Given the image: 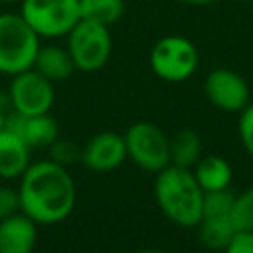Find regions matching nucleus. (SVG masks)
I'll return each mask as SVG.
<instances>
[{
    "label": "nucleus",
    "mask_w": 253,
    "mask_h": 253,
    "mask_svg": "<svg viewBox=\"0 0 253 253\" xmlns=\"http://www.w3.org/2000/svg\"><path fill=\"white\" fill-rule=\"evenodd\" d=\"M18 196L22 213L38 225H53L73 211L77 190L67 166L47 158L26 168L20 176Z\"/></svg>",
    "instance_id": "nucleus-1"
},
{
    "label": "nucleus",
    "mask_w": 253,
    "mask_h": 253,
    "mask_svg": "<svg viewBox=\"0 0 253 253\" xmlns=\"http://www.w3.org/2000/svg\"><path fill=\"white\" fill-rule=\"evenodd\" d=\"M154 196L158 208L172 223L180 227H196L200 223L204 190L192 168L168 164L156 172Z\"/></svg>",
    "instance_id": "nucleus-2"
},
{
    "label": "nucleus",
    "mask_w": 253,
    "mask_h": 253,
    "mask_svg": "<svg viewBox=\"0 0 253 253\" xmlns=\"http://www.w3.org/2000/svg\"><path fill=\"white\" fill-rule=\"evenodd\" d=\"M42 38L18 12L0 14V73L16 75L34 67Z\"/></svg>",
    "instance_id": "nucleus-3"
},
{
    "label": "nucleus",
    "mask_w": 253,
    "mask_h": 253,
    "mask_svg": "<svg viewBox=\"0 0 253 253\" xmlns=\"http://www.w3.org/2000/svg\"><path fill=\"white\" fill-rule=\"evenodd\" d=\"M65 38H67L65 47L71 53L75 69L93 73L107 65L113 51V38L109 26L89 20H79Z\"/></svg>",
    "instance_id": "nucleus-4"
},
{
    "label": "nucleus",
    "mask_w": 253,
    "mask_h": 253,
    "mask_svg": "<svg viewBox=\"0 0 253 253\" xmlns=\"http://www.w3.org/2000/svg\"><path fill=\"white\" fill-rule=\"evenodd\" d=\"M150 69L156 77L168 83H180L190 79L200 63L196 45L184 36L160 38L148 55Z\"/></svg>",
    "instance_id": "nucleus-5"
},
{
    "label": "nucleus",
    "mask_w": 253,
    "mask_h": 253,
    "mask_svg": "<svg viewBox=\"0 0 253 253\" xmlns=\"http://www.w3.org/2000/svg\"><path fill=\"white\" fill-rule=\"evenodd\" d=\"M20 14L40 38L47 40L67 36L81 20L79 0H20Z\"/></svg>",
    "instance_id": "nucleus-6"
},
{
    "label": "nucleus",
    "mask_w": 253,
    "mask_h": 253,
    "mask_svg": "<svg viewBox=\"0 0 253 253\" xmlns=\"http://www.w3.org/2000/svg\"><path fill=\"white\" fill-rule=\"evenodd\" d=\"M125 136L126 156L146 172H160L170 164V138L150 121L132 123Z\"/></svg>",
    "instance_id": "nucleus-7"
},
{
    "label": "nucleus",
    "mask_w": 253,
    "mask_h": 253,
    "mask_svg": "<svg viewBox=\"0 0 253 253\" xmlns=\"http://www.w3.org/2000/svg\"><path fill=\"white\" fill-rule=\"evenodd\" d=\"M53 99H55L53 83L34 67L12 75L8 87V103L14 113L20 115L49 113Z\"/></svg>",
    "instance_id": "nucleus-8"
},
{
    "label": "nucleus",
    "mask_w": 253,
    "mask_h": 253,
    "mask_svg": "<svg viewBox=\"0 0 253 253\" xmlns=\"http://www.w3.org/2000/svg\"><path fill=\"white\" fill-rule=\"evenodd\" d=\"M208 101L225 113H239L249 105V85L245 77L229 67H217L208 73L204 81Z\"/></svg>",
    "instance_id": "nucleus-9"
},
{
    "label": "nucleus",
    "mask_w": 253,
    "mask_h": 253,
    "mask_svg": "<svg viewBox=\"0 0 253 253\" xmlns=\"http://www.w3.org/2000/svg\"><path fill=\"white\" fill-rule=\"evenodd\" d=\"M126 158L125 136L119 132H99L81 148V162L93 172H111Z\"/></svg>",
    "instance_id": "nucleus-10"
},
{
    "label": "nucleus",
    "mask_w": 253,
    "mask_h": 253,
    "mask_svg": "<svg viewBox=\"0 0 253 253\" xmlns=\"http://www.w3.org/2000/svg\"><path fill=\"white\" fill-rule=\"evenodd\" d=\"M4 126L12 128L16 134H20L30 148H49V144L55 138H59L57 123L49 113L20 115V113L12 111L10 115H6Z\"/></svg>",
    "instance_id": "nucleus-11"
},
{
    "label": "nucleus",
    "mask_w": 253,
    "mask_h": 253,
    "mask_svg": "<svg viewBox=\"0 0 253 253\" xmlns=\"http://www.w3.org/2000/svg\"><path fill=\"white\" fill-rule=\"evenodd\" d=\"M38 223L18 211L0 219V253H32L36 247Z\"/></svg>",
    "instance_id": "nucleus-12"
},
{
    "label": "nucleus",
    "mask_w": 253,
    "mask_h": 253,
    "mask_svg": "<svg viewBox=\"0 0 253 253\" xmlns=\"http://www.w3.org/2000/svg\"><path fill=\"white\" fill-rule=\"evenodd\" d=\"M30 146L24 142L20 134H16L12 128L2 126L0 128V178L4 180H16L20 178L30 162Z\"/></svg>",
    "instance_id": "nucleus-13"
},
{
    "label": "nucleus",
    "mask_w": 253,
    "mask_h": 253,
    "mask_svg": "<svg viewBox=\"0 0 253 253\" xmlns=\"http://www.w3.org/2000/svg\"><path fill=\"white\" fill-rule=\"evenodd\" d=\"M34 69L40 71L43 77H47L51 83H55L67 79L75 71V63L67 47L49 43V45H40L34 61Z\"/></svg>",
    "instance_id": "nucleus-14"
},
{
    "label": "nucleus",
    "mask_w": 253,
    "mask_h": 253,
    "mask_svg": "<svg viewBox=\"0 0 253 253\" xmlns=\"http://www.w3.org/2000/svg\"><path fill=\"white\" fill-rule=\"evenodd\" d=\"M200 188L204 192H211V190H223V188H229L231 184V178H233V170H231V164L217 156V154H208V156H202L194 168H192Z\"/></svg>",
    "instance_id": "nucleus-15"
},
{
    "label": "nucleus",
    "mask_w": 253,
    "mask_h": 253,
    "mask_svg": "<svg viewBox=\"0 0 253 253\" xmlns=\"http://www.w3.org/2000/svg\"><path fill=\"white\" fill-rule=\"evenodd\" d=\"M196 227L200 243L211 251H223L237 233L229 215H204Z\"/></svg>",
    "instance_id": "nucleus-16"
},
{
    "label": "nucleus",
    "mask_w": 253,
    "mask_h": 253,
    "mask_svg": "<svg viewBox=\"0 0 253 253\" xmlns=\"http://www.w3.org/2000/svg\"><path fill=\"white\" fill-rule=\"evenodd\" d=\"M202 158V138L192 128H182L170 138V164L194 168Z\"/></svg>",
    "instance_id": "nucleus-17"
},
{
    "label": "nucleus",
    "mask_w": 253,
    "mask_h": 253,
    "mask_svg": "<svg viewBox=\"0 0 253 253\" xmlns=\"http://www.w3.org/2000/svg\"><path fill=\"white\" fill-rule=\"evenodd\" d=\"M81 20L113 26L125 14V0H79Z\"/></svg>",
    "instance_id": "nucleus-18"
},
{
    "label": "nucleus",
    "mask_w": 253,
    "mask_h": 253,
    "mask_svg": "<svg viewBox=\"0 0 253 253\" xmlns=\"http://www.w3.org/2000/svg\"><path fill=\"white\" fill-rule=\"evenodd\" d=\"M229 219L235 231H253V186L233 198Z\"/></svg>",
    "instance_id": "nucleus-19"
},
{
    "label": "nucleus",
    "mask_w": 253,
    "mask_h": 253,
    "mask_svg": "<svg viewBox=\"0 0 253 253\" xmlns=\"http://www.w3.org/2000/svg\"><path fill=\"white\" fill-rule=\"evenodd\" d=\"M233 198H235V194L229 192V188L204 192V200H202V217H204V215H229Z\"/></svg>",
    "instance_id": "nucleus-20"
},
{
    "label": "nucleus",
    "mask_w": 253,
    "mask_h": 253,
    "mask_svg": "<svg viewBox=\"0 0 253 253\" xmlns=\"http://www.w3.org/2000/svg\"><path fill=\"white\" fill-rule=\"evenodd\" d=\"M49 156H51L53 162H57L61 166H69V164L81 160V148L71 140L55 138L49 144Z\"/></svg>",
    "instance_id": "nucleus-21"
},
{
    "label": "nucleus",
    "mask_w": 253,
    "mask_h": 253,
    "mask_svg": "<svg viewBox=\"0 0 253 253\" xmlns=\"http://www.w3.org/2000/svg\"><path fill=\"white\" fill-rule=\"evenodd\" d=\"M237 132H239L241 146H243L245 152L253 158V103H251V101H249V105H247L243 111H239Z\"/></svg>",
    "instance_id": "nucleus-22"
},
{
    "label": "nucleus",
    "mask_w": 253,
    "mask_h": 253,
    "mask_svg": "<svg viewBox=\"0 0 253 253\" xmlns=\"http://www.w3.org/2000/svg\"><path fill=\"white\" fill-rule=\"evenodd\" d=\"M20 211V196L18 188L0 186V219H6Z\"/></svg>",
    "instance_id": "nucleus-23"
},
{
    "label": "nucleus",
    "mask_w": 253,
    "mask_h": 253,
    "mask_svg": "<svg viewBox=\"0 0 253 253\" xmlns=\"http://www.w3.org/2000/svg\"><path fill=\"white\" fill-rule=\"evenodd\" d=\"M223 253H253V231H237Z\"/></svg>",
    "instance_id": "nucleus-24"
},
{
    "label": "nucleus",
    "mask_w": 253,
    "mask_h": 253,
    "mask_svg": "<svg viewBox=\"0 0 253 253\" xmlns=\"http://www.w3.org/2000/svg\"><path fill=\"white\" fill-rule=\"evenodd\" d=\"M184 4H190V6H208V4H213L217 0H180Z\"/></svg>",
    "instance_id": "nucleus-25"
},
{
    "label": "nucleus",
    "mask_w": 253,
    "mask_h": 253,
    "mask_svg": "<svg viewBox=\"0 0 253 253\" xmlns=\"http://www.w3.org/2000/svg\"><path fill=\"white\" fill-rule=\"evenodd\" d=\"M134 253H166L162 249H140V251H134Z\"/></svg>",
    "instance_id": "nucleus-26"
},
{
    "label": "nucleus",
    "mask_w": 253,
    "mask_h": 253,
    "mask_svg": "<svg viewBox=\"0 0 253 253\" xmlns=\"http://www.w3.org/2000/svg\"><path fill=\"white\" fill-rule=\"evenodd\" d=\"M4 121H6V113H4V109L0 107V128L4 126Z\"/></svg>",
    "instance_id": "nucleus-27"
},
{
    "label": "nucleus",
    "mask_w": 253,
    "mask_h": 253,
    "mask_svg": "<svg viewBox=\"0 0 253 253\" xmlns=\"http://www.w3.org/2000/svg\"><path fill=\"white\" fill-rule=\"evenodd\" d=\"M2 4H14V2H20V0H0Z\"/></svg>",
    "instance_id": "nucleus-28"
},
{
    "label": "nucleus",
    "mask_w": 253,
    "mask_h": 253,
    "mask_svg": "<svg viewBox=\"0 0 253 253\" xmlns=\"http://www.w3.org/2000/svg\"><path fill=\"white\" fill-rule=\"evenodd\" d=\"M237 2H253V0H237Z\"/></svg>",
    "instance_id": "nucleus-29"
}]
</instances>
